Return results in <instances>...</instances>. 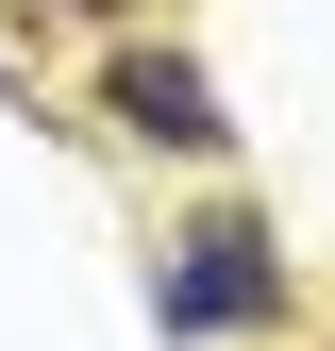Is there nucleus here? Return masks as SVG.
I'll return each instance as SVG.
<instances>
[{"mask_svg": "<svg viewBox=\"0 0 335 351\" xmlns=\"http://www.w3.org/2000/svg\"><path fill=\"white\" fill-rule=\"evenodd\" d=\"M151 318H168V351H235V335H285L302 318V268H285V234L251 201H201L185 234L151 251Z\"/></svg>", "mask_w": 335, "mask_h": 351, "instance_id": "f257e3e1", "label": "nucleus"}, {"mask_svg": "<svg viewBox=\"0 0 335 351\" xmlns=\"http://www.w3.org/2000/svg\"><path fill=\"white\" fill-rule=\"evenodd\" d=\"M101 117H117L135 151H185V167H218V151H235V101H218V67H201V51H168V34H135V51L101 67Z\"/></svg>", "mask_w": 335, "mask_h": 351, "instance_id": "f03ea898", "label": "nucleus"}, {"mask_svg": "<svg viewBox=\"0 0 335 351\" xmlns=\"http://www.w3.org/2000/svg\"><path fill=\"white\" fill-rule=\"evenodd\" d=\"M67 17H117V0H67Z\"/></svg>", "mask_w": 335, "mask_h": 351, "instance_id": "7ed1b4c3", "label": "nucleus"}]
</instances>
